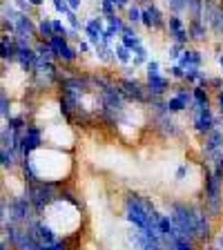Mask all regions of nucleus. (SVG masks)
Segmentation results:
<instances>
[{"label": "nucleus", "instance_id": "nucleus-1", "mask_svg": "<svg viewBox=\"0 0 223 250\" xmlns=\"http://www.w3.org/2000/svg\"><path fill=\"white\" fill-rule=\"evenodd\" d=\"M201 206L210 219H219L223 214V181L208 166H203V201H201Z\"/></svg>", "mask_w": 223, "mask_h": 250}, {"label": "nucleus", "instance_id": "nucleus-2", "mask_svg": "<svg viewBox=\"0 0 223 250\" xmlns=\"http://www.w3.org/2000/svg\"><path fill=\"white\" fill-rule=\"evenodd\" d=\"M212 107H203V105H192V107H190L192 130L197 132L199 136H205V134H210L212 130H217V114H214Z\"/></svg>", "mask_w": 223, "mask_h": 250}, {"label": "nucleus", "instance_id": "nucleus-3", "mask_svg": "<svg viewBox=\"0 0 223 250\" xmlns=\"http://www.w3.org/2000/svg\"><path fill=\"white\" fill-rule=\"evenodd\" d=\"M49 47H52V54H54V61L58 65H74L78 61V52L76 47L72 45V41L65 36H54L49 41Z\"/></svg>", "mask_w": 223, "mask_h": 250}, {"label": "nucleus", "instance_id": "nucleus-4", "mask_svg": "<svg viewBox=\"0 0 223 250\" xmlns=\"http://www.w3.org/2000/svg\"><path fill=\"white\" fill-rule=\"evenodd\" d=\"M201 139H203V159L223 150V130H219V127L212 130L210 134L201 136Z\"/></svg>", "mask_w": 223, "mask_h": 250}, {"label": "nucleus", "instance_id": "nucleus-5", "mask_svg": "<svg viewBox=\"0 0 223 250\" xmlns=\"http://www.w3.org/2000/svg\"><path fill=\"white\" fill-rule=\"evenodd\" d=\"M114 61L121 62V65H132L134 62V54L123 42H114Z\"/></svg>", "mask_w": 223, "mask_h": 250}, {"label": "nucleus", "instance_id": "nucleus-6", "mask_svg": "<svg viewBox=\"0 0 223 250\" xmlns=\"http://www.w3.org/2000/svg\"><path fill=\"white\" fill-rule=\"evenodd\" d=\"M167 244V250H197V241L194 239H187V237H174V239L165 241Z\"/></svg>", "mask_w": 223, "mask_h": 250}, {"label": "nucleus", "instance_id": "nucleus-7", "mask_svg": "<svg viewBox=\"0 0 223 250\" xmlns=\"http://www.w3.org/2000/svg\"><path fill=\"white\" fill-rule=\"evenodd\" d=\"M208 89H212V92L223 89V76H210L208 78Z\"/></svg>", "mask_w": 223, "mask_h": 250}, {"label": "nucleus", "instance_id": "nucleus-8", "mask_svg": "<svg viewBox=\"0 0 223 250\" xmlns=\"http://www.w3.org/2000/svg\"><path fill=\"white\" fill-rule=\"evenodd\" d=\"M214 107H217L219 116L223 119V89H219V92H214Z\"/></svg>", "mask_w": 223, "mask_h": 250}, {"label": "nucleus", "instance_id": "nucleus-9", "mask_svg": "<svg viewBox=\"0 0 223 250\" xmlns=\"http://www.w3.org/2000/svg\"><path fill=\"white\" fill-rule=\"evenodd\" d=\"M187 170H190V166H187V163H181V166H179V170H177V174H174V179H177V181H183V179H185V174H187Z\"/></svg>", "mask_w": 223, "mask_h": 250}, {"label": "nucleus", "instance_id": "nucleus-10", "mask_svg": "<svg viewBox=\"0 0 223 250\" xmlns=\"http://www.w3.org/2000/svg\"><path fill=\"white\" fill-rule=\"evenodd\" d=\"M212 244L217 246V248H221V250H223V230H221V232H214Z\"/></svg>", "mask_w": 223, "mask_h": 250}]
</instances>
